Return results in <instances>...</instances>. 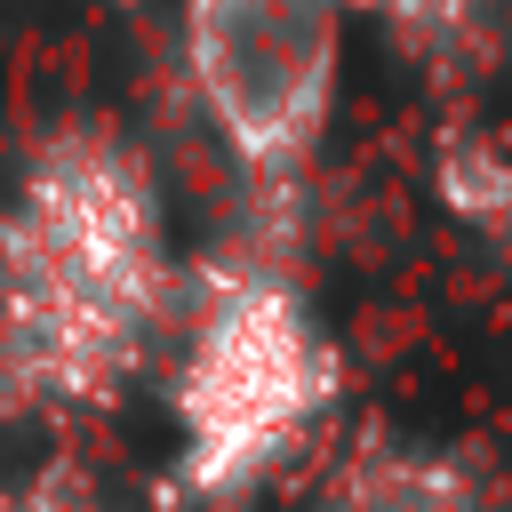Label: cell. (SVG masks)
Listing matches in <instances>:
<instances>
[{
	"label": "cell",
	"instance_id": "cell-5",
	"mask_svg": "<svg viewBox=\"0 0 512 512\" xmlns=\"http://www.w3.org/2000/svg\"><path fill=\"white\" fill-rule=\"evenodd\" d=\"M432 184L456 224L472 232H512V152L480 128H448L432 144Z\"/></svg>",
	"mask_w": 512,
	"mask_h": 512
},
{
	"label": "cell",
	"instance_id": "cell-8",
	"mask_svg": "<svg viewBox=\"0 0 512 512\" xmlns=\"http://www.w3.org/2000/svg\"><path fill=\"white\" fill-rule=\"evenodd\" d=\"M104 8H144V0H104Z\"/></svg>",
	"mask_w": 512,
	"mask_h": 512
},
{
	"label": "cell",
	"instance_id": "cell-7",
	"mask_svg": "<svg viewBox=\"0 0 512 512\" xmlns=\"http://www.w3.org/2000/svg\"><path fill=\"white\" fill-rule=\"evenodd\" d=\"M336 8H344V16H392L400 0H336Z\"/></svg>",
	"mask_w": 512,
	"mask_h": 512
},
{
	"label": "cell",
	"instance_id": "cell-6",
	"mask_svg": "<svg viewBox=\"0 0 512 512\" xmlns=\"http://www.w3.org/2000/svg\"><path fill=\"white\" fill-rule=\"evenodd\" d=\"M0 512H64L56 496H0Z\"/></svg>",
	"mask_w": 512,
	"mask_h": 512
},
{
	"label": "cell",
	"instance_id": "cell-4",
	"mask_svg": "<svg viewBox=\"0 0 512 512\" xmlns=\"http://www.w3.org/2000/svg\"><path fill=\"white\" fill-rule=\"evenodd\" d=\"M320 512H480V504H472V480H464L448 456L368 440L360 456L336 464Z\"/></svg>",
	"mask_w": 512,
	"mask_h": 512
},
{
	"label": "cell",
	"instance_id": "cell-1",
	"mask_svg": "<svg viewBox=\"0 0 512 512\" xmlns=\"http://www.w3.org/2000/svg\"><path fill=\"white\" fill-rule=\"evenodd\" d=\"M176 304L160 160L104 112L40 120L0 176V416L112 408Z\"/></svg>",
	"mask_w": 512,
	"mask_h": 512
},
{
	"label": "cell",
	"instance_id": "cell-2",
	"mask_svg": "<svg viewBox=\"0 0 512 512\" xmlns=\"http://www.w3.org/2000/svg\"><path fill=\"white\" fill-rule=\"evenodd\" d=\"M344 360L304 288L272 264H224L176 304L168 472L192 504L256 496L336 408Z\"/></svg>",
	"mask_w": 512,
	"mask_h": 512
},
{
	"label": "cell",
	"instance_id": "cell-3",
	"mask_svg": "<svg viewBox=\"0 0 512 512\" xmlns=\"http://www.w3.org/2000/svg\"><path fill=\"white\" fill-rule=\"evenodd\" d=\"M176 64L200 128L248 184H296L336 120V0H176Z\"/></svg>",
	"mask_w": 512,
	"mask_h": 512
}]
</instances>
